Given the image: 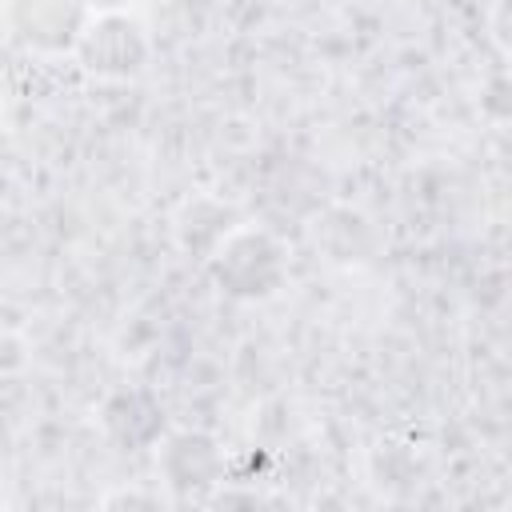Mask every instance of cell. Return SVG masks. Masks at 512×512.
<instances>
[{"mask_svg":"<svg viewBox=\"0 0 512 512\" xmlns=\"http://www.w3.org/2000/svg\"><path fill=\"white\" fill-rule=\"evenodd\" d=\"M280 244L268 232L256 228H232L220 236V248L212 252V276L224 284L232 296H272L276 284L284 280V260Z\"/></svg>","mask_w":512,"mask_h":512,"instance_id":"6da1fadb","label":"cell"},{"mask_svg":"<svg viewBox=\"0 0 512 512\" xmlns=\"http://www.w3.org/2000/svg\"><path fill=\"white\" fill-rule=\"evenodd\" d=\"M76 52L100 76H136L148 60V40H144L140 24L128 20L124 12H100L84 28Z\"/></svg>","mask_w":512,"mask_h":512,"instance_id":"7a4b0ae2","label":"cell"},{"mask_svg":"<svg viewBox=\"0 0 512 512\" xmlns=\"http://www.w3.org/2000/svg\"><path fill=\"white\" fill-rule=\"evenodd\" d=\"M12 28L24 44L40 52H64L76 48L88 20V0H12L8 4Z\"/></svg>","mask_w":512,"mask_h":512,"instance_id":"3957f363","label":"cell"},{"mask_svg":"<svg viewBox=\"0 0 512 512\" xmlns=\"http://www.w3.org/2000/svg\"><path fill=\"white\" fill-rule=\"evenodd\" d=\"M164 472H168V484L172 488H204V484H216V476H220V452H216V444L208 436L180 432L164 448Z\"/></svg>","mask_w":512,"mask_h":512,"instance_id":"277c9868","label":"cell"},{"mask_svg":"<svg viewBox=\"0 0 512 512\" xmlns=\"http://www.w3.org/2000/svg\"><path fill=\"white\" fill-rule=\"evenodd\" d=\"M488 28H492V40L512 52V0H492L488 8Z\"/></svg>","mask_w":512,"mask_h":512,"instance_id":"5b68a950","label":"cell"}]
</instances>
